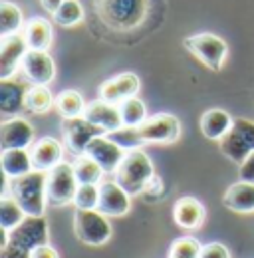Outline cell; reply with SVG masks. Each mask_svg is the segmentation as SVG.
Masks as SVG:
<instances>
[{"label":"cell","instance_id":"30","mask_svg":"<svg viewBox=\"0 0 254 258\" xmlns=\"http://www.w3.org/2000/svg\"><path fill=\"white\" fill-rule=\"evenodd\" d=\"M119 113H121L123 125L127 127H139L147 119L145 103L139 97H131V99H125L123 103H119Z\"/></svg>","mask_w":254,"mask_h":258},{"label":"cell","instance_id":"19","mask_svg":"<svg viewBox=\"0 0 254 258\" xmlns=\"http://www.w3.org/2000/svg\"><path fill=\"white\" fill-rule=\"evenodd\" d=\"M173 219L177 226L185 230H195L205 221V207L195 197H181L173 207Z\"/></svg>","mask_w":254,"mask_h":258},{"label":"cell","instance_id":"20","mask_svg":"<svg viewBox=\"0 0 254 258\" xmlns=\"http://www.w3.org/2000/svg\"><path fill=\"white\" fill-rule=\"evenodd\" d=\"M222 205L240 215L254 213V183L250 181L232 183L226 189V193L222 195Z\"/></svg>","mask_w":254,"mask_h":258},{"label":"cell","instance_id":"21","mask_svg":"<svg viewBox=\"0 0 254 258\" xmlns=\"http://www.w3.org/2000/svg\"><path fill=\"white\" fill-rule=\"evenodd\" d=\"M26 92L28 88L16 80H0V111L6 115H16L26 109Z\"/></svg>","mask_w":254,"mask_h":258},{"label":"cell","instance_id":"15","mask_svg":"<svg viewBox=\"0 0 254 258\" xmlns=\"http://www.w3.org/2000/svg\"><path fill=\"white\" fill-rule=\"evenodd\" d=\"M131 209L129 195L119 187L117 181H103L99 185L97 211L105 217H123Z\"/></svg>","mask_w":254,"mask_h":258},{"label":"cell","instance_id":"34","mask_svg":"<svg viewBox=\"0 0 254 258\" xmlns=\"http://www.w3.org/2000/svg\"><path fill=\"white\" fill-rule=\"evenodd\" d=\"M99 203V187L97 185H80L76 197H74V205L80 211H94L97 209Z\"/></svg>","mask_w":254,"mask_h":258},{"label":"cell","instance_id":"5","mask_svg":"<svg viewBox=\"0 0 254 258\" xmlns=\"http://www.w3.org/2000/svg\"><path fill=\"white\" fill-rule=\"evenodd\" d=\"M74 232L80 242L86 246H103L111 238V225L105 215L97 209L94 211H80L76 209L74 215Z\"/></svg>","mask_w":254,"mask_h":258},{"label":"cell","instance_id":"17","mask_svg":"<svg viewBox=\"0 0 254 258\" xmlns=\"http://www.w3.org/2000/svg\"><path fill=\"white\" fill-rule=\"evenodd\" d=\"M34 141V127L22 117H12L0 127V145L4 149H28Z\"/></svg>","mask_w":254,"mask_h":258},{"label":"cell","instance_id":"38","mask_svg":"<svg viewBox=\"0 0 254 258\" xmlns=\"http://www.w3.org/2000/svg\"><path fill=\"white\" fill-rule=\"evenodd\" d=\"M62 2L64 0H42V6H44L48 12H52V14H54V12L60 8V4H62Z\"/></svg>","mask_w":254,"mask_h":258},{"label":"cell","instance_id":"6","mask_svg":"<svg viewBox=\"0 0 254 258\" xmlns=\"http://www.w3.org/2000/svg\"><path fill=\"white\" fill-rule=\"evenodd\" d=\"M185 48L189 50L201 64L207 66L213 72H219L221 70L224 60H226V54H228L226 42L222 38H219L217 34H209V32L189 36L185 40Z\"/></svg>","mask_w":254,"mask_h":258},{"label":"cell","instance_id":"27","mask_svg":"<svg viewBox=\"0 0 254 258\" xmlns=\"http://www.w3.org/2000/svg\"><path fill=\"white\" fill-rule=\"evenodd\" d=\"M56 107L64 119H70V117H82L88 103L76 90H66L56 97Z\"/></svg>","mask_w":254,"mask_h":258},{"label":"cell","instance_id":"9","mask_svg":"<svg viewBox=\"0 0 254 258\" xmlns=\"http://www.w3.org/2000/svg\"><path fill=\"white\" fill-rule=\"evenodd\" d=\"M137 131L143 143H173L181 137V121L171 113H155L147 117Z\"/></svg>","mask_w":254,"mask_h":258},{"label":"cell","instance_id":"25","mask_svg":"<svg viewBox=\"0 0 254 258\" xmlns=\"http://www.w3.org/2000/svg\"><path fill=\"white\" fill-rule=\"evenodd\" d=\"M22 26H24L22 10L16 4L4 0L0 4V38L12 36V34H20Z\"/></svg>","mask_w":254,"mask_h":258},{"label":"cell","instance_id":"29","mask_svg":"<svg viewBox=\"0 0 254 258\" xmlns=\"http://www.w3.org/2000/svg\"><path fill=\"white\" fill-rule=\"evenodd\" d=\"M26 219V213L22 211V207L10 197V195H4L2 201H0V226L2 230H12L20 225L22 221Z\"/></svg>","mask_w":254,"mask_h":258},{"label":"cell","instance_id":"12","mask_svg":"<svg viewBox=\"0 0 254 258\" xmlns=\"http://www.w3.org/2000/svg\"><path fill=\"white\" fill-rule=\"evenodd\" d=\"M86 155H90L105 173H115L125 157V149L119 147L115 141H111L105 133L92 139V143L86 149Z\"/></svg>","mask_w":254,"mask_h":258},{"label":"cell","instance_id":"2","mask_svg":"<svg viewBox=\"0 0 254 258\" xmlns=\"http://www.w3.org/2000/svg\"><path fill=\"white\" fill-rule=\"evenodd\" d=\"M46 179L48 173L44 171H30L24 177L18 179H8V189L10 197L22 207V211L26 213V217H44L46 213V203H48V195H46Z\"/></svg>","mask_w":254,"mask_h":258},{"label":"cell","instance_id":"31","mask_svg":"<svg viewBox=\"0 0 254 258\" xmlns=\"http://www.w3.org/2000/svg\"><path fill=\"white\" fill-rule=\"evenodd\" d=\"M52 16L60 26H74L84 18V8L80 0H64Z\"/></svg>","mask_w":254,"mask_h":258},{"label":"cell","instance_id":"13","mask_svg":"<svg viewBox=\"0 0 254 258\" xmlns=\"http://www.w3.org/2000/svg\"><path fill=\"white\" fill-rule=\"evenodd\" d=\"M22 72L32 86H48L56 78V64L44 50H28L22 60Z\"/></svg>","mask_w":254,"mask_h":258},{"label":"cell","instance_id":"18","mask_svg":"<svg viewBox=\"0 0 254 258\" xmlns=\"http://www.w3.org/2000/svg\"><path fill=\"white\" fill-rule=\"evenodd\" d=\"M30 157H32V165L36 171H52L56 165L62 163L64 157V147L62 143L54 137H42L38 139L30 149Z\"/></svg>","mask_w":254,"mask_h":258},{"label":"cell","instance_id":"10","mask_svg":"<svg viewBox=\"0 0 254 258\" xmlns=\"http://www.w3.org/2000/svg\"><path fill=\"white\" fill-rule=\"evenodd\" d=\"M62 133L68 149L72 153H76V155H86V149L92 143V139H95L97 135H103V131L99 127H95L94 123H90L84 115L82 117L64 119Z\"/></svg>","mask_w":254,"mask_h":258},{"label":"cell","instance_id":"36","mask_svg":"<svg viewBox=\"0 0 254 258\" xmlns=\"http://www.w3.org/2000/svg\"><path fill=\"white\" fill-rule=\"evenodd\" d=\"M238 177H240V181H250V183H254V151L244 161L240 163Z\"/></svg>","mask_w":254,"mask_h":258},{"label":"cell","instance_id":"1","mask_svg":"<svg viewBox=\"0 0 254 258\" xmlns=\"http://www.w3.org/2000/svg\"><path fill=\"white\" fill-rule=\"evenodd\" d=\"M48 221L44 217H26L8 232V242L0 248V258H30L38 246L48 244Z\"/></svg>","mask_w":254,"mask_h":258},{"label":"cell","instance_id":"35","mask_svg":"<svg viewBox=\"0 0 254 258\" xmlns=\"http://www.w3.org/2000/svg\"><path fill=\"white\" fill-rule=\"evenodd\" d=\"M201 258H230V252L221 242H209L203 246Z\"/></svg>","mask_w":254,"mask_h":258},{"label":"cell","instance_id":"14","mask_svg":"<svg viewBox=\"0 0 254 258\" xmlns=\"http://www.w3.org/2000/svg\"><path fill=\"white\" fill-rule=\"evenodd\" d=\"M139 86H141L139 78L133 72H123V74H119V76H115L111 80H105L99 86V99L119 105L125 99L137 97Z\"/></svg>","mask_w":254,"mask_h":258},{"label":"cell","instance_id":"37","mask_svg":"<svg viewBox=\"0 0 254 258\" xmlns=\"http://www.w3.org/2000/svg\"><path fill=\"white\" fill-rule=\"evenodd\" d=\"M30 258H60V254H58V250H56L54 246H50V242H48V244L38 246V248L32 252Z\"/></svg>","mask_w":254,"mask_h":258},{"label":"cell","instance_id":"26","mask_svg":"<svg viewBox=\"0 0 254 258\" xmlns=\"http://www.w3.org/2000/svg\"><path fill=\"white\" fill-rule=\"evenodd\" d=\"M72 167H74V173L80 185H97L105 173L90 155H78L76 161L72 163Z\"/></svg>","mask_w":254,"mask_h":258},{"label":"cell","instance_id":"16","mask_svg":"<svg viewBox=\"0 0 254 258\" xmlns=\"http://www.w3.org/2000/svg\"><path fill=\"white\" fill-rule=\"evenodd\" d=\"M84 117L94 123L95 127H99L103 133H111L115 129L123 127L121 121V113H119V105L103 101V99H95L92 103H88Z\"/></svg>","mask_w":254,"mask_h":258},{"label":"cell","instance_id":"22","mask_svg":"<svg viewBox=\"0 0 254 258\" xmlns=\"http://www.w3.org/2000/svg\"><path fill=\"white\" fill-rule=\"evenodd\" d=\"M234 123V119L219 107H213L209 111H205L201 115V133L207 137V139H213V141H221L222 137L230 131Z\"/></svg>","mask_w":254,"mask_h":258},{"label":"cell","instance_id":"3","mask_svg":"<svg viewBox=\"0 0 254 258\" xmlns=\"http://www.w3.org/2000/svg\"><path fill=\"white\" fill-rule=\"evenodd\" d=\"M113 175H115V181L119 183V187L129 197H135V195L145 193L149 183L155 179V169L145 151L131 149L125 153L123 161Z\"/></svg>","mask_w":254,"mask_h":258},{"label":"cell","instance_id":"28","mask_svg":"<svg viewBox=\"0 0 254 258\" xmlns=\"http://www.w3.org/2000/svg\"><path fill=\"white\" fill-rule=\"evenodd\" d=\"M52 105H56V97L52 96V92L48 90V86H32L26 92V109L32 113H46L52 109Z\"/></svg>","mask_w":254,"mask_h":258},{"label":"cell","instance_id":"4","mask_svg":"<svg viewBox=\"0 0 254 258\" xmlns=\"http://www.w3.org/2000/svg\"><path fill=\"white\" fill-rule=\"evenodd\" d=\"M101 20L115 30L135 28L147 10L145 0H97Z\"/></svg>","mask_w":254,"mask_h":258},{"label":"cell","instance_id":"7","mask_svg":"<svg viewBox=\"0 0 254 258\" xmlns=\"http://www.w3.org/2000/svg\"><path fill=\"white\" fill-rule=\"evenodd\" d=\"M222 155L236 165L244 161L254 151V121L250 119H234L230 131L219 141Z\"/></svg>","mask_w":254,"mask_h":258},{"label":"cell","instance_id":"8","mask_svg":"<svg viewBox=\"0 0 254 258\" xmlns=\"http://www.w3.org/2000/svg\"><path fill=\"white\" fill-rule=\"evenodd\" d=\"M80 183L76 179L74 167L72 163H60L56 165L52 171H48V179H46V195H48V203L54 207H64L74 203V197L78 191Z\"/></svg>","mask_w":254,"mask_h":258},{"label":"cell","instance_id":"24","mask_svg":"<svg viewBox=\"0 0 254 258\" xmlns=\"http://www.w3.org/2000/svg\"><path fill=\"white\" fill-rule=\"evenodd\" d=\"M24 40L30 50H44L48 52L52 44V26L46 18H32L24 26Z\"/></svg>","mask_w":254,"mask_h":258},{"label":"cell","instance_id":"11","mask_svg":"<svg viewBox=\"0 0 254 258\" xmlns=\"http://www.w3.org/2000/svg\"><path fill=\"white\" fill-rule=\"evenodd\" d=\"M28 44L24 40V34H12L2 38L0 44V80H8L16 74L18 68H22V60L28 54Z\"/></svg>","mask_w":254,"mask_h":258},{"label":"cell","instance_id":"33","mask_svg":"<svg viewBox=\"0 0 254 258\" xmlns=\"http://www.w3.org/2000/svg\"><path fill=\"white\" fill-rule=\"evenodd\" d=\"M105 135H107L111 141H115L119 147H123L125 151L139 149V145H143L137 127H127V125H123V127L115 129V131H111V133H105Z\"/></svg>","mask_w":254,"mask_h":258},{"label":"cell","instance_id":"23","mask_svg":"<svg viewBox=\"0 0 254 258\" xmlns=\"http://www.w3.org/2000/svg\"><path fill=\"white\" fill-rule=\"evenodd\" d=\"M0 163H2V171L6 179H18L34 171L28 149H4Z\"/></svg>","mask_w":254,"mask_h":258},{"label":"cell","instance_id":"32","mask_svg":"<svg viewBox=\"0 0 254 258\" xmlns=\"http://www.w3.org/2000/svg\"><path fill=\"white\" fill-rule=\"evenodd\" d=\"M201 250H203V246L199 244V240H195L190 236H183L171 244L169 258H201Z\"/></svg>","mask_w":254,"mask_h":258}]
</instances>
